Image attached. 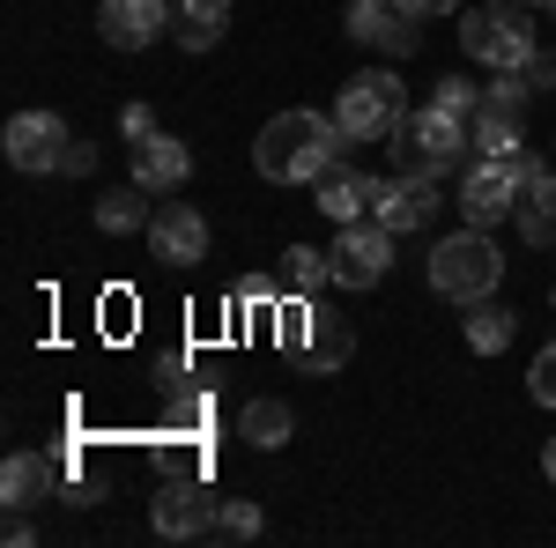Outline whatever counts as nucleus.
Here are the masks:
<instances>
[{
    "instance_id": "f257e3e1",
    "label": "nucleus",
    "mask_w": 556,
    "mask_h": 548,
    "mask_svg": "<svg viewBox=\"0 0 556 548\" xmlns=\"http://www.w3.org/2000/svg\"><path fill=\"white\" fill-rule=\"evenodd\" d=\"M342 149H349V133L334 127V112H275L267 127H260L253 141V164L267 186H319L327 170L342 164Z\"/></svg>"
},
{
    "instance_id": "f03ea898",
    "label": "nucleus",
    "mask_w": 556,
    "mask_h": 548,
    "mask_svg": "<svg viewBox=\"0 0 556 548\" xmlns=\"http://www.w3.org/2000/svg\"><path fill=\"white\" fill-rule=\"evenodd\" d=\"M505 282V253H497V238L490 230H453V238H438L430 245V290L453 296V304H475V296H497Z\"/></svg>"
},
{
    "instance_id": "7ed1b4c3",
    "label": "nucleus",
    "mask_w": 556,
    "mask_h": 548,
    "mask_svg": "<svg viewBox=\"0 0 556 548\" xmlns=\"http://www.w3.org/2000/svg\"><path fill=\"white\" fill-rule=\"evenodd\" d=\"M460 52L482 60V67H534L542 52H534V23H527V8L519 0H497V8H460Z\"/></svg>"
},
{
    "instance_id": "20e7f679",
    "label": "nucleus",
    "mask_w": 556,
    "mask_h": 548,
    "mask_svg": "<svg viewBox=\"0 0 556 548\" xmlns=\"http://www.w3.org/2000/svg\"><path fill=\"white\" fill-rule=\"evenodd\" d=\"M401 119H408V89H401V75H386V67L349 75L342 97H334V127H342L349 141H393Z\"/></svg>"
},
{
    "instance_id": "39448f33",
    "label": "nucleus",
    "mask_w": 556,
    "mask_h": 548,
    "mask_svg": "<svg viewBox=\"0 0 556 548\" xmlns=\"http://www.w3.org/2000/svg\"><path fill=\"white\" fill-rule=\"evenodd\" d=\"M393 230H386L379 215H364V222H334V245H327V267H334V290H379L386 267H393Z\"/></svg>"
},
{
    "instance_id": "423d86ee",
    "label": "nucleus",
    "mask_w": 556,
    "mask_h": 548,
    "mask_svg": "<svg viewBox=\"0 0 556 548\" xmlns=\"http://www.w3.org/2000/svg\"><path fill=\"white\" fill-rule=\"evenodd\" d=\"M475 133L460 112H438V104H424V112H408L401 119V133H393V156H401V170H438L445 164H460V149H468Z\"/></svg>"
},
{
    "instance_id": "0eeeda50",
    "label": "nucleus",
    "mask_w": 556,
    "mask_h": 548,
    "mask_svg": "<svg viewBox=\"0 0 556 548\" xmlns=\"http://www.w3.org/2000/svg\"><path fill=\"white\" fill-rule=\"evenodd\" d=\"M67 119L60 112H15L8 119V133H0V149H8V164L23 170V178H45V170L67 164Z\"/></svg>"
},
{
    "instance_id": "6e6552de",
    "label": "nucleus",
    "mask_w": 556,
    "mask_h": 548,
    "mask_svg": "<svg viewBox=\"0 0 556 548\" xmlns=\"http://www.w3.org/2000/svg\"><path fill=\"white\" fill-rule=\"evenodd\" d=\"M505 215H519L513 156H475L468 178H460V222H475V230H497Z\"/></svg>"
},
{
    "instance_id": "1a4fd4ad",
    "label": "nucleus",
    "mask_w": 556,
    "mask_h": 548,
    "mask_svg": "<svg viewBox=\"0 0 556 548\" xmlns=\"http://www.w3.org/2000/svg\"><path fill=\"white\" fill-rule=\"evenodd\" d=\"M371 215H379L393 238H408V230H430V222L445 215V193H438L430 170H401V178H386V193H379Z\"/></svg>"
},
{
    "instance_id": "9d476101",
    "label": "nucleus",
    "mask_w": 556,
    "mask_h": 548,
    "mask_svg": "<svg viewBox=\"0 0 556 548\" xmlns=\"http://www.w3.org/2000/svg\"><path fill=\"white\" fill-rule=\"evenodd\" d=\"M149 253L164 259V267H201L208 259V215L186 208V201H164V208L149 215Z\"/></svg>"
},
{
    "instance_id": "9b49d317",
    "label": "nucleus",
    "mask_w": 556,
    "mask_h": 548,
    "mask_svg": "<svg viewBox=\"0 0 556 548\" xmlns=\"http://www.w3.org/2000/svg\"><path fill=\"white\" fill-rule=\"evenodd\" d=\"M215 505H223V497H208L201 482H164L156 505H149V519H156L164 541H201V534H215Z\"/></svg>"
},
{
    "instance_id": "f8f14e48",
    "label": "nucleus",
    "mask_w": 556,
    "mask_h": 548,
    "mask_svg": "<svg viewBox=\"0 0 556 548\" xmlns=\"http://www.w3.org/2000/svg\"><path fill=\"white\" fill-rule=\"evenodd\" d=\"M178 8H164V0H104L97 8V30H104V44L112 52H149V44L172 30Z\"/></svg>"
},
{
    "instance_id": "ddd939ff",
    "label": "nucleus",
    "mask_w": 556,
    "mask_h": 548,
    "mask_svg": "<svg viewBox=\"0 0 556 548\" xmlns=\"http://www.w3.org/2000/svg\"><path fill=\"white\" fill-rule=\"evenodd\" d=\"M356 44H379V52H393V60H408L416 44H424V30H416V15H401V0H349V23H342Z\"/></svg>"
},
{
    "instance_id": "4468645a",
    "label": "nucleus",
    "mask_w": 556,
    "mask_h": 548,
    "mask_svg": "<svg viewBox=\"0 0 556 548\" xmlns=\"http://www.w3.org/2000/svg\"><path fill=\"white\" fill-rule=\"evenodd\" d=\"M193 178V149L178 141V133H149V141H134V186H149V193H178Z\"/></svg>"
},
{
    "instance_id": "2eb2a0df",
    "label": "nucleus",
    "mask_w": 556,
    "mask_h": 548,
    "mask_svg": "<svg viewBox=\"0 0 556 548\" xmlns=\"http://www.w3.org/2000/svg\"><path fill=\"white\" fill-rule=\"evenodd\" d=\"M312 193H319V215H327V222H364V215L379 208L386 178H371V170H349V164H334L327 178H319V186H312Z\"/></svg>"
},
{
    "instance_id": "dca6fc26",
    "label": "nucleus",
    "mask_w": 556,
    "mask_h": 548,
    "mask_svg": "<svg viewBox=\"0 0 556 548\" xmlns=\"http://www.w3.org/2000/svg\"><path fill=\"white\" fill-rule=\"evenodd\" d=\"M52 489H60V460H45V453H8V467H0V505L8 511L45 505Z\"/></svg>"
},
{
    "instance_id": "f3484780",
    "label": "nucleus",
    "mask_w": 556,
    "mask_h": 548,
    "mask_svg": "<svg viewBox=\"0 0 556 548\" xmlns=\"http://www.w3.org/2000/svg\"><path fill=\"white\" fill-rule=\"evenodd\" d=\"M223 30H230V0H178L172 38L186 44V52H215V44H223Z\"/></svg>"
},
{
    "instance_id": "a211bd4d",
    "label": "nucleus",
    "mask_w": 556,
    "mask_h": 548,
    "mask_svg": "<svg viewBox=\"0 0 556 548\" xmlns=\"http://www.w3.org/2000/svg\"><path fill=\"white\" fill-rule=\"evenodd\" d=\"M519 245L556 253V170H542V178L519 193Z\"/></svg>"
},
{
    "instance_id": "6ab92c4d",
    "label": "nucleus",
    "mask_w": 556,
    "mask_h": 548,
    "mask_svg": "<svg viewBox=\"0 0 556 548\" xmlns=\"http://www.w3.org/2000/svg\"><path fill=\"white\" fill-rule=\"evenodd\" d=\"M460 334H468L475 356H505L519 327H513V311H505L497 296H475V304H468V319H460Z\"/></svg>"
},
{
    "instance_id": "aec40b11",
    "label": "nucleus",
    "mask_w": 556,
    "mask_h": 548,
    "mask_svg": "<svg viewBox=\"0 0 556 548\" xmlns=\"http://www.w3.org/2000/svg\"><path fill=\"white\" fill-rule=\"evenodd\" d=\"M349 356H356V334H349L342 319H334V311H319V319H312V334H304V371H342Z\"/></svg>"
},
{
    "instance_id": "412c9836",
    "label": "nucleus",
    "mask_w": 556,
    "mask_h": 548,
    "mask_svg": "<svg viewBox=\"0 0 556 548\" xmlns=\"http://www.w3.org/2000/svg\"><path fill=\"white\" fill-rule=\"evenodd\" d=\"M238 437L260 445V453H282L290 437H298V416L282 408V400H245V416H238Z\"/></svg>"
},
{
    "instance_id": "4be33fe9",
    "label": "nucleus",
    "mask_w": 556,
    "mask_h": 548,
    "mask_svg": "<svg viewBox=\"0 0 556 548\" xmlns=\"http://www.w3.org/2000/svg\"><path fill=\"white\" fill-rule=\"evenodd\" d=\"M97 230H104V238L149 230V186H112V193H97Z\"/></svg>"
},
{
    "instance_id": "5701e85b",
    "label": "nucleus",
    "mask_w": 556,
    "mask_h": 548,
    "mask_svg": "<svg viewBox=\"0 0 556 548\" xmlns=\"http://www.w3.org/2000/svg\"><path fill=\"white\" fill-rule=\"evenodd\" d=\"M468 133H475L482 156H519V149H527V119H519V112H490V104H482L468 119Z\"/></svg>"
},
{
    "instance_id": "b1692460",
    "label": "nucleus",
    "mask_w": 556,
    "mask_h": 548,
    "mask_svg": "<svg viewBox=\"0 0 556 548\" xmlns=\"http://www.w3.org/2000/svg\"><path fill=\"white\" fill-rule=\"evenodd\" d=\"M267 319H275V348H282V356H304V334H312V319H319V304H312V296H275V311H267Z\"/></svg>"
},
{
    "instance_id": "393cba45",
    "label": "nucleus",
    "mask_w": 556,
    "mask_h": 548,
    "mask_svg": "<svg viewBox=\"0 0 556 548\" xmlns=\"http://www.w3.org/2000/svg\"><path fill=\"white\" fill-rule=\"evenodd\" d=\"M290 296H319L327 282H334V267H327V253H312V245H290L282 253V275H275Z\"/></svg>"
},
{
    "instance_id": "a878e982",
    "label": "nucleus",
    "mask_w": 556,
    "mask_h": 548,
    "mask_svg": "<svg viewBox=\"0 0 556 548\" xmlns=\"http://www.w3.org/2000/svg\"><path fill=\"white\" fill-rule=\"evenodd\" d=\"M267 534V519H260L253 497H223L215 505V541H260Z\"/></svg>"
},
{
    "instance_id": "bb28decb",
    "label": "nucleus",
    "mask_w": 556,
    "mask_h": 548,
    "mask_svg": "<svg viewBox=\"0 0 556 548\" xmlns=\"http://www.w3.org/2000/svg\"><path fill=\"white\" fill-rule=\"evenodd\" d=\"M527 75H519V67H497V82L482 89V104H490V112H519V119H527Z\"/></svg>"
},
{
    "instance_id": "cd10ccee",
    "label": "nucleus",
    "mask_w": 556,
    "mask_h": 548,
    "mask_svg": "<svg viewBox=\"0 0 556 548\" xmlns=\"http://www.w3.org/2000/svg\"><path fill=\"white\" fill-rule=\"evenodd\" d=\"M527 393H534V408H556V341L527 364Z\"/></svg>"
},
{
    "instance_id": "c85d7f7f",
    "label": "nucleus",
    "mask_w": 556,
    "mask_h": 548,
    "mask_svg": "<svg viewBox=\"0 0 556 548\" xmlns=\"http://www.w3.org/2000/svg\"><path fill=\"white\" fill-rule=\"evenodd\" d=\"M430 104H438V112H460V119H475V112H482V97H475V82H460V75L430 89Z\"/></svg>"
},
{
    "instance_id": "c756f323",
    "label": "nucleus",
    "mask_w": 556,
    "mask_h": 548,
    "mask_svg": "<svg viewBox=\"0 0 556 548\" xmlns=\"http://www.w3.org/2000/svg\"><path fill=\"white\" fill-rule=\"evenodd\" d=\"M275 296H282V282H267V275H245V282H238V311H260V319H267V311H275Z\"/></svg>"
},
{
    "instance_id": "7c9ffc66",
    "label": "nucleus",
    "mask_w": 556,
    "mask_h": 548,
    "mask_svg": "<svg viewBox=\"0 0 556 548\" xmlns=\"http://www.w3.org/2000/svg\"><path fill=\"white\" fill-rule=\"evenodd\" d=\"M164 422H172V430H201V422H208V393H193V385H186V393L172 400V416H164Z\"/></svg>"
},
{
    "instance_id": "2f4dec72",
    "label": "nucleus",
    "mask_w": 556,
    "mask_h": 548,
    "mask_svg": "<svg viewBox=\"0 0 556 548\" xmlns=\"http://www.w3.org/2000/svg\"><path fill=\"white\" fill-rule=\"evenodd\" d=\"M119 133H127V141H149V133H156V112H149V104H127V112H119Z\"/></svg>"
},
{
    "instance_id": "473e14b6",
    "label": "nucleus",
    "mask_w": 556,
    "mask_h": 548,
    "mask_svg": "<svg viewBox=\"0 0 556 548\" xmlns=\"http://www.w3.org/2000/svg\"><path fill=\"white\" fill-rule=\"evenodd\" d=\"M468 0H401V15H416V23H430V15H460Z\"/></svg>"
},
{
    "instance_id": "72a5a7b5",
    "label": "nucleus",
    "mask_w": 556,
    "mask_h": 548,
    "mask_svg": "<svg viewBox=\"0 0 556 548\" xmlns=\"http://www.w3.org/2000/svg\"><path fill=\"white\" fill-rule=\"evenodd\" d=\"M60 170H67V178H83V170H97V149H89V141H67V164H60Z\"/></svg>"
},
{
    "instance_id": "f704fd0d",
    "label": "nucleus",
    "mask_w": 556,
    "mask_h": 548,
    "mask_svg": "<svg viewBox=\"0 0 556 548\" xmlns=\"http://www.w3.org/2000/svg\"><path fill=\"white\" fill-rule=\"evenodd\" d=\"M38 541V534H30V519H23V511H8V548H30Z\"/></svg>"
},
{
    "instance_id": "c9c22d12",
    "label": "nucleus",
    "mask_w": 556,
    "mask_h": 548,
    "mask_svg": "<svg viewBox=\"0 0 556 548\" xmlns=\"http://www.w3.org/2000/svg\"><path fill=\"white\" fill-rule=\"evenodd\" d=\"M542 474H549V482H556V437H549V445H542Z\"/></svg>"
},
{
    "instance_id": "e433bc0d",
    "label": "nucleus",
    "mask_w": 556,
    "mask_h": 548,
    "mask_svg": "<svg viewBox=\"0 0 556 548\" xmlns=\"http://www.w3.org/2000/svg\"><path fill=\"white\" fill-rule=\"evenodd\" d=\"M519 8H556V0H519Z\"/></svg>"
},
{
    "instance_id": "4c0bfd02",
    "label": "nucleus",
    "mask_w": 556,
    "mask_h": 548,
    "mask_svg": "<svg viewBox=\"0 0 556 548\" xmlns=\"http://www.w3.org/2000/svg\"><path fill=\"white\" fill-rule=\"evenodd\" d=\"M549 304H556V282H549Z\"/></svg>"
}]
</instances>
